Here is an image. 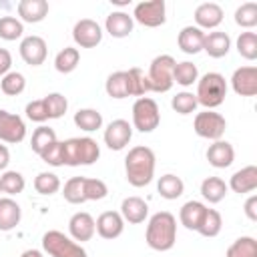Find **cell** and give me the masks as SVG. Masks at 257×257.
I'll use <instances>...</instances> for the list:
<instances>
[{
  "label": "cell",
  "instance_id": "obj_1",
  "mask_svg": "<svg viewBox=\"0 0 257 257\" xmlns=\"http://www.w3.org/2000/svg\"><path fill=\"white\" fill-rule=\"evenodd\" d=\"M126 181L133 187H147L155 177V153L145 147H133L124 159Z\"/></svg>",
  "mask_w": 257,
  "mask_h": 257
},
{
  "label": "cell",
  "instance_id": "obj_2",
  "mask_svg": "<svg viewBox=\"0 0 257 257\" xmlns=\"http://www.w3.org/2000/svg\"><path fill=\"white\" fill-rule=\"evenodd\" d=\"M147 245L155 251H169L173 249L177 241V219L169 211H159L149 219L147 233H145Z\"/></svg>",
  "mask_w": 257,
  "mask_h": 257
},
{
  "label": "cell",
  "instance_id": "obj_3",
  "mask_svg": "<svg viewBox=\"0 0 257 257\" xmlns=\"http://www.w3.org/2000/svg\"><path fill=\"white\" fill-rule=\"evenodd\" d=\"M60 157L62 165L78 167V165H92L100 157L98 143L90 137H74L60 141Z\"/></svg>",
  "mask_w": 257,
  "mask_h": 257
},
{
  "label": "cell",
  "instance_id": "obj_4",
  "mask_svg": "<svg viewBox=\"0 0 257 257\" xmlns=\"http://www.w3.org/2000/svg\"><path fill=\"white\" fill-rule=\"evenodd\" d=\"M197 104H203L207 110H213L223 104L227 96V80L219 72H207L197 80Z\"/></svg>",
  "mask_w": 257,
  "mask_h": 257
},
{
  "label": "cell",
  "instance_id": "obj_5",
  "mask_svg": "<svg viewBox=\"0 0 257 257\" xmlns=\"http://www.w3.org/2000/svg\"><path fill=\"white\" fill-rule=\"evenodd\" d=\"M175 58L171 54H161L157 58H153L151 66H149V84H151V92H167L173 86V68H175Z\"/></svg>",
  "mask_w": 257,
  "mask_h": 257
},
{
  "label": "cell",
  "instance_id": "obj_6",
  "mask_svg": "<svg viewBox=\"0 0 257 257\" xmlns=\"http://www.w3.org/2000/svg\"><path fill=\"white\" fill-rule=\"evenodd\" d=\"M42 249L50 257H86V251L60 231H46L42 235Z\"/></svg>",
  "mask_w": 257,
  "mask_h": 257
},
{
  "label": "cell",
  "instance_id": "obj_7",
  "mask_svg": "<svg viewBox=\"0 0 257 257\" xmlns=\"http://www.w3.org/2000/svg\"><path fill=\"white\" fill-rule=\"evenodd\" d=\"M161 122V112H159V104L149 98V96H141L135 100L133 104V124L137 131L141 133H153Z\"/></svg>",
  "mask_w": 257,
  "mask_h": 257
},
{
  "label": "cell",
  "instance_id": "obj_8",
  "mask_svg": "<svg viewBox=\"0 0 257 257\" xmlns=\"http://www.w3.org/2000/svg\"><path fill=\"white\" fill-rule=\"evenodd\" d=\"M193 128L201 139L221 141V137L225 135V128H227V120H225V116H221L215 110H203V112H197Z\"/></svg>",
  "mask_w": 257,
  "mask_h": 257
},
{
  "label": "cell",
  "instance_id": "obj_9",
  "mask_svg": "<svg viewBox=\"0 0 257 257\" xmlns=\"http://www.w3.org/2000/svg\"><path fill=\"white\" fill-rule=\"evenodd\" d=\"M133 20H137L139 24H143L147 28H157V26L165 24V20H167L165 0H151V2L137 4L135 12H133Z\"/></svg>",
  "mask_w": 257,
  "mask_h": 257
},
{
  "label": "cell",
  "instance_id": "obj_10",
  "mask_svg": "<svg viewBox=\"0 0 257 257\" xmlns=\"http://www.w3.org/2000/svg\"><path fill=\"white\" fill-rule=\"evenodd\" d=\"M26 137V124L18 114H12L8 110H0V141L2 143H22Z\"/></svg>",
  "mask_w": 257,
  "mask_h": 257
},
{
  "label": "cell",
  "instance_id": "obj_11",
  "mask_svg": "<svg viewBox=\"0 0 257 257\" xmlns=\"http://www.w3.org/2000/svg\"><path fill=\"white\" fill-rule=\"evenodd\" d=\"M133 139V126L124 118L112 120L104 131V145L110 151H122Z\"/></svg>",
  "mask_w": 257,
  "mask_h": 257
},
{
  "label": "cell",
  "instance_id": "obj_12",
  "mask_svg": "<svg viewBox=\"0 0 257 257\" xmlns=\"http://www.w3.org/2000/svg\"><path fill=\"white\" fill-rule=\"evenodd\" d=\"M72 38L80 48H94L100 40H102V30L100 26L90 20V18H82L74 24L72 28Z\"/></svg>",
  "mask_w": 257,
  "mask_h": 257
},
{
  "label": "cell",
  "instance_id": "obj_13",
  "mask_svg": "<svg viewBox=\"0 0 257 257\" xmlns=\"http://www.w3.org/2000/svg\"><path fill=\"white\" fill-rule=\"evenodd\" d=\"M231 86L239 96H255L257 94V68L241 66L231 76Z\"/></svg>",
  "mask_w": 257,
  "mask_h": 257
},
{
  "label": "cell",
  "instance_id": "obj_14",
  "mask_svg": "<svg viewBox=\"0 0 257 257\" xmlns=\"http://www.w3.org/2000/svg\"><path fill=\"white\" fill-rule=\"evenodd\" d=\"M46 54H48V48L44 38L40 36H26L20 42V56L30 66H40L46 60Z\"/></svg>",
  "mask_w": 257,
  "mask_h": 257
},
{
  "label": "cell",
  "instance_id": "obj_15",
  "mask_svg": "<svg viewBox=\"0 0 257 257\" xmlns=\"http://www.w3.org/2000/svg\"><path fill=\"white\" fill-rule=\"evenodd\" d=\"M94 229H96V233H98L102 239L112 241V239L120 237V233H122V229H124V219H122L120 213H116V211H104V213H100L98 219L94 221Z\"/></svg>",
  "mask_w": 257,
  "mask_h": 257
},
{
  "label": "cell",
  "instance_id": "obj_16",
  "mask_svg": "<svg viewBox=\"0 0 257 257\" xmlns=\"http://www.w3.org/2000/svg\"><path fill=\"white\" fill-rule=\"evenodd\" d=\"M68 231H70V237L74 239V241H90L92 239V235H94V219H92V215L90 213H86V211H78V213H74L72 217H70V221H68Z\"/></svg>",
  "mask_w": 257,
  "mask_h": 257
},
{
  "label": "cell",
  "instance_id": "obj_17",
  "mask_svg": "<svg viewBox=\"0 0 257 257\" xmlns=\"http://www.w3.org/2000/svg\"><path fill=\"white\" fill-rule=\"evenodd\" d=\"M195 22L197 28H217L223 22V8L215 2H203L195 10Z\"/></svg>",
  "mask_w": 257,
  "mask_h": 257
},
{
  "label": "cell",
  "instance_id": "obj_18",
  "mask_svg": "<svg viewBox=\"0 0 257 257\" xmlns=\"http://www.w3.org/2000/svg\"><path fill=\"white\" fill-rule=\"evenodd\" d=\"M235 159V151L233 145L227 141H213V145H209L207 149V161L211 167L215 169H227Z\"/></svg>",
  "mask_w": 257,
  "mask_h": 257
},
{
  "label": "cell",
  "instance_id": "obj_19",
  "mask_svg": "<svg viewBox=\"0 0 257 257\" xmlns=\"http://www.w3.org/2000/svg\"><path fill=\"white\" fill-rule=\"evenodd\" d=\"M227 187H231V191H235L239 195L255 191L257 189V167L249 165V167L239 169L237 173H233V177H231Z\"/></svg>",
  "mask_w": 257,
  "mask_h": 257
},
{
  "label": "cell",
  "instance_id": "obj_20",
  "mask_svg": "<svg viewBox=\"0 0 257 257\" xmlns=\"http://www.w3.org/2000/svg\"><path fill=\"white\" fill-rule=\"evenodd\" d=\"M133 26H135V20L133 16H128L126 12L118 10V12H110L106 16V22H104V28L110 36L114 38H124L133 32Z\"/></svg>",
  "mask_w": 257,
  "mask_h": 257
},
{
  "label": "cell",
  "instance_id": "obj_21",
  "mask_svg": "<svg viewBox=\"0 0 257 257\" xmlns=\"http://www.w3.org/2000/svg\"><path fill=\"white\" fill-rule=\"evenodd\" d=\"M229 48H231V38H229L227 32L215 30V32L205 34L203 50H205L211 58H223V56H227Z\"/></svg>",
  "mask_w": 257,
  "mask_h": 257
},
{
  "label": "cell",
  "instance_id": "obj_22",
  "mask_svg": "<svg viewBox=\"0 0 257 257\" xmlns=\"http://www.w3.org/2000/svg\"><path fill=\"white\" fill-rule=\"evenodd\" d=\"M147 215H149V205L141 197H126L120 203V217L133 225L143 223Z\"/></svg>",
  "mask_w": 257,
  "mask_h": 257
},
{
  "label": "cell",
  "instance_id": "obj_23",
  "mask_svg": "<svg viewBox=\"0 0 257 257\" xmlns=\"http://www.w3.org/2000/svg\"><path fill=\"white\" fill-rule=\"evenodd\" d=\"M203 40H205V32L197 26H185L181 32H179V48L185 52V54H197L203 50Z\"/></svg>",
  "mask_w": 257,
  "mask_h": 257
},
{
  "label": "cell",
  "instance_id": "obj_24",
  "mask_svg": "<svg viewBox=\"0 0 257 257\" xmlns=\"http://www.w3.org/2000/svg\"><path fill=\"white\" fill-rule=\"evenodd\" d=\"M16 10L24 22L36 24V22L44 20V16L48 14V2L46 0H20Z\"/></svg>",
  "mask_w": 257,
  "mask_h": 257
},
{
  "label": "cell",
  "instance_id": "obj_25",
  "mask_svg": "<svg viewBox=\"0 0 257 257\" xmlns=\"http://www.w3.org/2000/svg\"><path fill=\"white\" fill-rule=\"evenodd\" d=\"M205 211H207V207L201 201H187L179 211V221L189 231H197L205 217Z\"/></svg>",
  "mask_w": 257,
  "mask_h": 257
},
{
  "label": "cell",
  "instance_id": "obj_26",
  "mask_svg": "<svg viewBox=\"0 0 257 257\" xmlns=\"http://www.w3.org/2000/svg\"><path fill=\"white\" fill-rule=\"evenodd\" d=\"M20 217H22V211L14 199H10V197L0 199V231L14 229L20 223Z\"/></svg>",
  "mask_w": 257,
  "mask_h": 257
},
{
  "label": "cell",
  "instance_id": "obj_27",
  "mask_svg": "<svg viewBox=\"0 0 257 257\" xmlns=\"http://www.w3.org/2000/svg\"><path fill=\"white\" fill-rule=\"evenodd\" d=\"M157 191H159V195H161L163 199L173 201V199H179V197L183 195L185 183H183L181 177H177V175H173V173H167V175H163V177L159 179Z\"/></svg>",
  "mask_w": 257,
  "mask_h": 257
},
{
  "label": "cell",
  "instance_id": "obj_28",
  "mask_svg": "<svg viewBox=\"0 0 257 257\" xmlns=\"http://www.w3.org/2000/svg\"><path fill=\"white\" fill-rule=\"evenodd\" d=\"M104 90L110 98H126L131 96L128 94V76H126V70H116L112 72L108 78H106V84H104Z\"/></svg>",
  "mask_w": 257,
  "mask_h": 257
},
{
  "label": "cell",
  "instance_id": "obj_29",
  "mask_svg": "<svg viewBox=\"0 0 257 257\" xmlns=\"http://www.w3.org/2000/svg\"><path fill=\"white\" fill-rule=\"evenodd\" d=\"M227 183L219 177H207L203 183H201V195L209 201V203H219L225 199L227 195Z\"/></svg>",
  "mask_w": 257,
  "mask_h": 257
},
{
  "label": "cell",
  "instance_id": "obj_30",
  "mask_svg": "<svg viewBox=\"0 0 257 257\" xmlns=\"http://www.w3.org/2000/svg\"><path fill=\"white\" fill-rule=\"evenodd\" d=\"M74 124L86 133L98 131L102 126V114L94 108H80L74 112Z\"/></svg>",
  "mask_w": 257,
  "mask_h": 257
},
{
  "label": "cell",
  "instance_id": "obj_31",
  "mask_svg": "<svg viewBox=\"0 0 257 257\" xmlns=\"http://www.w3.org/2000/svg\"><path fill=\"white\" fill-rule=\"evenodd\" d=\"M78 62H80V52H78V48L66 46V48H62V50L56 54V58H54V68H56L58 72H62V74H68V72H72V70L78 66Z\"/></svg>",
  "mask_w": 257,
  "mask_h": 257
},
{
  "label": "cell",
  "instance_id": "obj_32",
  "mask_svg": "<svg viewBox=\"0 0 257 257\" xmlns=\"http://www.w3.org/2000/svg\"><path fill=\"white\" fill-rule=\"evenodd\" d=\"M126 76H128V94L131 96H145L147 92H151V84H149V78L147 74L141 70V68H128L126 70Z\"/></svg>",
  "mask_w": 257,
  "mask_h": 257
},
{
  "label": "cell",
  "instance_id": "obj_33",
  "mask_svg": "<svg viewBox=\"0 0 257 257\" xmlns=\"http://www.w3.org/2000/svg\"><path fill=\"white\" fill-rule=\"evenodd\" d=\"M52 143H56V133H54V128H50V126H38L34 133H32V139H30V149L40 157Z\"/></svg>",
  "mask_w": 257,
  "mask_h": 257
},
{
  "label": "cell",
  "instance_id": "obj_34",
  "mask_svg": "<svg viewBox=\"0 0 257 257\" xmlns=\"http://www.w3.org/2000/svg\"><path fill=\"white\" fill-rule=\"evenodd\" d=\"M199 80V70L193 62L185 60V62H177L173 68V82L181 84V86H191L193 82Z\"/></svg>",
  "mask_w": 257,
  "mask_h": 257
},
{
  "label": "cell",
  "instance_id": "obj_35",
  "mask_svg": "<svg viewBox=\"0 0 257 257\" xmlns=\"http://www.w3.org/2000/svg\"><path fill=\"white\" fill-rule=\"evenodd\" d=\"M225 257H257V241L247 235L239 237L229 245Z\"/></svg>",
  "mask_w": 257,
  "mask_h": 257
},
{
  "label": "cell",
  "instance_id": "obj_36",
  "mask_svg": "<svg viewBox=\"0 0 257 257\" xmlns=\"http://www.w3.org/2000/svg\"><path fill=\"white\" fill-rule=\"evenodd\" d=\"M221 227H223L221 213L215 211V209H209V207H207L205 217H203V221H201V225H199L197 231H199L203 237H217V235L221 233Z\"/></svg>",
  "mask_w": 257,
  "mask_h": 257
},
{
  "label": "cell",
  "instance_id": "obj_37",
  "mask_svg": "<svg viewBox=\"0 0 257 257\" xmlns=\"http://www.w3.org/2000/svg\"><path fill=\"white\" fill-rule=\"evenodd\" d=\"M62 195L68 203L72 205H80L86 201L84 197V177H72L64 183V189H62Z\"/></svg>",
  "mask_w": 257,
  "mask_h": 257
},
{
  "label": "cell",
  "instance_id": "obj_38",
  "mask_svg": "<svg viewBox=\"0 0 257 257\" xmlns=\"http://www.w3.org/2000/svg\"><path fill=\"white\" fill-rule=\"evenodd\" d=\"M34 189L38 195H54L60 189V179H58V175L48 173V171L38 173L34 179Z\"/></svg>",
  "mask_w": 257,
  "mask_h": 257
},
{
  "label": "cell",
  "instance_id": "obj_39",
  "mask_svg": "<svg viewBox=\"0 0 257 257\" xmlns=\"http://www.w3.org/2000/svg\"><path fill=\"white\" fill-rule=\"evenodd\" d=\"M237 52L247 60H255L257 58V34L241 32L237 38Z\"/></svg>",
  "mask_w": 257,
  "mask_h": 257
},
{
  "label": "cell",
  "instance_id": "obj_40",
  "mask_svg": "<svg viewBox=\"0 0 257 257\" xmlns=\"http://www.w3.org/2000/svg\"><path fill=\"white\" fill-rule=\"evenodd\" d=\"M44 104H46V112H48V118H60L66 108H68V100L64 94L60 92H50L44 96Z\"/></svg>",
  "mask_w": 257,
  "mask_h": 257
},
{
  "label": "cell",
  "instance_id": "obj_41",
  "mask_svg": "<svg viewBox=\"0 0 257 257\" xmlns=\"http://www.w3.org/2000/svg\"><path fill=\"white\" fill-rule=\"evenodd\" d=\"M24 177L18 173V171H6L2 177H0V189L2 193H8V195H18L24 191Z\"/></svg>",
  "mask_w": 257,
  "mask_h": 257
},
{
  "label": "cell",
  "instance_id": "obj_42",
  "mask_svg": "<svg viewBox=\"0 0 257 257\" xmlns=\"http://www.w3.org/2000/svg\"><path fill=\"white\" fill-rule=\"evenodd\" d=\"M235 22L241 28H253L257 24V4L245 2L235 10Z\"/></svg>",
  "mask_w": 257,
  "mask_h": 257
},
{
  "label": "cell",
  "instance_id": "obj_43",
  "mask_svg": "<svg viewBox=\"0 0 257 257\" xmlns=\"http://www.w3.org/2000/svg\"><path fill=\"white\" fill-rule=\"evenodd\" d=\"M24 86H26V80H24V76H22L20 72H8V74H4L2 80H0V88H2V92L8 94V96L20 94V92L24 90Z\"/></svg>",
  "mask_w": 257,
  "mask_h": 257
},
{
  "label": "cell",
  "instance_id": "obj_44",
  "mask_svg": "<svg viewBox=\"0 0 257 257\" xmlns=\"http://www.w3.org/2000/svg\"><path fill=\"white\" fill-rule=\"evenodd\" d=\"M171 106H173V110L179 112V114H191V112H195V108H197V96H195L193 92L183 90V92H179V94L173 96Z\"/></svg>",
  "mask_w": 257,
  "mask_h": 257
},
{
  "label": "cell",
  "instance_id": "obj_45",
  "mask_svg": "<svg viewBox=\"0 0 257 257\" xmlns=\"http://www.w3.org/2000/svg\"><path fill=\"white\" fill-rule=\"evenodd\" d=\"M24 32V26L14 16H2L0 18V38L2 40H16Z\"/></svg>",
  "mask_w": 257,
  "mask_h": 257
},
{
  "label": "cell",
  "instance_id": "obj_46",
  "mask_svg": "<svg viewBox=\"0 0 257 257\" xmlns=\"http://www.w3.org/2000/svg\"><path fill=\"white\" fill-rule=\"evenodd\" d=\"M108 195V187L100 179H88L84 177V197L86 201H100Z\"/></svg>",
  "mask_w": 257,
  "mask_h": 257
},
{
  "label": "cell",
  "instance_id": "obj_47",
  "mask_svg": "<svg viewBox=\"0 0 257 257\" xmlns=\"http://www.w3.org/2000/svg\"><path fill=\"white\" fill-rule=\"evenodd\" d=\"M26 116L34 122H44L48 120V112H46V104H44V98L40 100H32L26 104Z\"/></svg>",
  "mask_w": 257,
  "mask_h": 257
},
{
  "label": "cell",
  "instance_id": "obj_48",
  "mask_svg": "<svg viewBox=\"0 0 257 257\" xmlns=\"http://www.w3.org/2000/svg\"><path fill=\"white\" fill-rule=\"evenodd\" d=\"M40 159L44 161V163H48V165H52V167H62V157H60V141H56V143H52L42 155H40Z\"/></svg>",
  "mask_w": 257,
  "mask_h": 257
},
{
  "label": "cell",
  "instance_id": "obj_49",
  "mask_svg": "<svg viewBox=\"0 0 257 257\" xmlns=\"http://www.w3.org/2000/svg\"><path fill=\"white\" fill-rule=\"evenodd\" d=\"M10 66H12V56L6 48H0V76L8 74L10 72Z\"/></svg>",
  "mask_w": 257,
  "mask_h": 257
},
{
  "label": "cell",
  "instance_id": "obj_50",
  "mask_svg": "<svg viewBox=\"0 0 257 257\" xmlns=\"http://www.w3.org/2000/svg\"><path fill=\"white\" fill-rule=\"evenodd\" d=\"M245 215L251 219V221H257V197L251 195L247 201H245Z\"/></svg>",
  "mask_w": 257,
  "mask_h": 257
},
{
  "label": "cell",
  "instance_id": "obj_51",
  "mask_svg": "<svg viewBox=\"0 0 257 257\" xmlns=\"http://www.w3.org/2000/svg\"><path fill=\"white\" fill-rule=\"evenodd\" d=\"M8 163H10V153L4 145H0V171H4L8 167Z\"/></svg>",
  "mask_w": 257,
  "mask_h": 257
},
{
  "label": "cell",
  "instance_id": "obj_52",
  "mask_svg": "<svg viewBox=\"0 0 257 257\" xmlns=\"http://www.w3.org/2000/svg\"><path fill=\"white\" fill-rule=\"evenodd\" d=\"M20 257H44V255H42L38 249H26V251H24Z\"/></svg>",
  "mask_w": 257,
  "mask_h": 257
},
{
  "label": "cell",
  "instance_id": "obj_53",
  "mask_svg": "<svg viewBox=\"0 0 257 257\" xmlns=\"http://www.w3.org/2000/svg\"><path fill=\"white\" fill-rule=\"evenodd\" d=\"M0 191H2V189H0Z\"/></svg>",
  "mask_w": 257,
  "mask_h": 257
}]
</instances>
